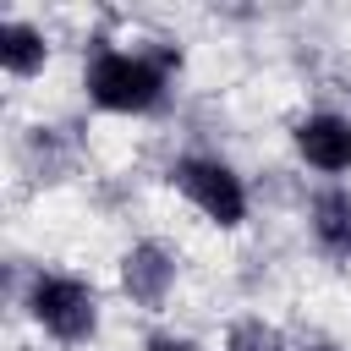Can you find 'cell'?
I'll return each mask as SVG.
<instances>
[{"label":"cell","mask_w":351,"mask_h":351,"mask_svg":"<svg viewBox=\"0 0 351 351\" xmlns=\"http://www.w3.org/2000/svg\"><path fill=\"white\" fill-rule=\"evenodd\" d=\"M181 71V49L170 38H148V44H110L99 38L82 60V93L93 110L104 115H159L170 104V82Z\"/></svg>","instance_id":"cell-1"},{"label":"cell","mask_w":351,"mask_h":351,"mask_svg":"<svg viewBox=\"0 0 351 351\" xmlns=\"http://www.w3.org/2000/svg\"><path fill=\"white\" fill-rule=\"evenodd\" d=\"M16 307H22V318L44 335V340H55V346H88L93 335H99V324H104V302H99V285L88 280V274H71V269H27V280H22V291H16Z\"/></svg>","instance_id":"cell-2"},{"label":"cell","mask_w":351,"mask_h":351,"mask_svg":"<svg viewBox=\"0 0 351 351\" xmlns=\"http://www.w3.org/2000/svg\"><path fill=\"white\" fill-rule=\"evenodd\" d=\"M165 181L214 225V230H241L247 225V214H252V192H247V176L225 159V154H203V148H192V154H176L170 159V170H165Z\"/></svg>","instance_id":"cell-3"},{"label":"cell","mask_w":351,"mask_h":351,"mask_svg":"<svg viewBox=\"0 0 351 351\" xmlns=\"http://www.w3.org/2000/svg\"><path fill=\"white\" fill-rule=\"evenodd\" d=\"M115 274H121V296L132 307L165 313V302L176 296V280H181V252L170 241H159V236H143V241H132L121 252Z\"/></svg>","instance_id":"cell-4"},{"label":"cell","mask_w":351,"mask_h":351,"mask_svg":"<svg viewBox=\"0 0 351 351\" xmlns=\"http://www.w3.org/2000/svg\"><path fill=\"white\" fill-rule=\"evenodd\" d=\"M291 148L324 181H346L351 176V115H340V110H307V115H296L291 121Z\"/></svg>","instance_id":"cell-5"},{"label":"cell","mask_w":351,"mask_h":351,"mask_svg":"<svg viewBox=\"0 0 351 351\" xmlns=\"http://www.w3.org/2000/svg\"><path fill=\"white\" fill-rule=\"evenodd\" d=\"M307 236H313L318 258L351 269V186L346 181L313 186V197H307Z\"/></svg>","instance_id":"cell-6"},{"label":"cell","mask_w":351,"mask_h":351,"mask_svg":"<svg viewBox=\"0 0 351 351\" xmlns=\"http://www.w3.org/2000/svg\"><path fill=\"white\" fill-rule=\"evenodd\" d=\"M44 66H49V38H44V27H33L27 16H5V22H0V71L16 77V82H27V77H38Z\"/></svg>","instance_id":"cell-7"},{"label":"cell","mask_w":351,"mask_h":351,"mask_svg":"<svg viewBox=\"0 0 351 351\" xmlns=\"http://www.w3.org/2000/svg\"><path fill=\"white\" fill-rule=\"evenodd\" d=\"M219 351H291V346H285L280 324H269L263 313H241V318H230Z\"/></svg>","instance_id":"cell-8"},{"label":"cell","mask_w":351,"mask_h":351,"mask_svg":"<svg viewBox=\"0 0 351 351\" xmlns=\"http://www.w3.org/2000/svg\"><path fill=\"white\" fill-rule=\"evenodd\" d=\"M143 351H203L192 335H176V329H154L148 340H143Z\"/></svg>","instance_id":"cell-9"},{"label":"cell","mask_w":351,"mask_h":351,"mask_svg":"<svg viewBox=\"0 0 351 351\" xmlns=\"http://www.w3.org/2000/svg\"><path fill=\"white\" fill-rule=\"evenodd\" d=\"M302 351H351V346H340V340H307Z\"/></svg>","instance_id":"cell-10"}]
</instances>
